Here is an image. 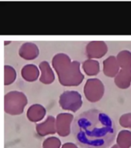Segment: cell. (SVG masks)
Segmentation results:
<instances>
[{
	"label": "cell",
	"instance_id": "obj_11",
	"mask_svg": "<svg viewBox=\"0 0 131 148\" xmlns=\"http://www.w3.org/2000/svg\"><path fill=\"white\" fill-rule=\"evenodd\" d=\"M46 114V110L40 104H33L27 111L28 119L32 122L36 123L41 120Z\"/></svg>",
	"mask_w": 131,
	"mask_h": 148
},
{
	"label": "cell",
	"instance_id": "obj_6",
	"mask_svg": "<svg viewBox=\"0 0 131 148\" xmlns=\"http://www.w3.org/2000/svg\"><path fill=\"white\" fill-rule=\"evenodd\" d=\"M71 113H59L56 117V131L61 136H68L71 132V123L73 120Z\"/></svg>",
	"mask_w": 131,
	"mask_h": 148
},
{
	"label": "cell",
	"instance_id": "obj_15",
	"mask_svg": "<svg viewBox=\"0 0 131 148\" xmlns=\"http://www.w3.org/2000/svg\"><path fill=\"white\" fill-rule=\"evenodd\" d=\"M117 143L120 148H130L131 147V131L124 130L117 135Z\"/></svg>",
	"mask_w": 131,
	"mask_h": 148
},
{
	"label": "cell",
	"instance_id": "obj_3",
	"mask_svg": "<svg viewBox=\"0 0 131 148\" xmlns=\"http://www.w3.org/2000/svg\"><path fill=\"white\" fill-rule=\"evenodd\" d=\"M27 103V97L23 92L11 91L5 95V112L11 115L21 114Z\"/></svg>",
	"mask_w": 131,
	"mask_h": 148
},
{
	"label": "cell",
	"instance_id": "obj_18",
	"mask_svg": "<svg viewBox=\"0 0 131 148\" xmlns=\"http://www.w3.org/2000/svg\"><path fill=\"white\" fill-rule=\"evenodd\" d=\"M16 78V72L13 67L9 65L5 66V85H9L13 83Z\"/></svg>",
	"mask_w": 131,
	"mask_h": 148
},
{
	"label": "cell",
	"instance_id": "obj_17",
	"mask_svg": "<svg viewBox=\"0 0 131 148\" xmlns=\"http://www.w3.org/2000/svg\"><path fill=\"white\" fill-rule=\"evenodd\" d=\"M117 62L122 69H131V53L128 50H123L118 53Z\"/></svg>",
	"mask_w": 131,
	"mask_h": 148
},
{
	"label": "cell",
	"instance_id": "obj_21",
	"mask_svg": "<svg viewBox=\"0 0 131 148\" xmlns=\"http://www.w3.org/2000/svg\"><path fill=\"white\" fill-rule=\"evenodd\" d=\"M61 148H78V147L73 143H66L62 145Z\"/></svg>",
	"mask_w": 131,
	"mask_h": 148
},
{
	"label": "cell",
	"instance_id": "obj_12",
	"mask_svg": "<svg viewBox=\"0 0 131 148\" xmlns=\"http://www.w3.org/2000/svg\"><path fill=\"white\" fill-rule=\"evenodd\" d=\"M115 84L120 89H126L131 83V69H121L114 79Z\"/></svg>",
	"mask_w": 131,
	"mask_h": 148
},
{
	"label": "cell",
	"instance_id": "obj_22",
	"mask_svg": "<svg viewBox=\"0 0 131 148\" xmlns=\"http://www.w3.org/2000/svg\"><path fill=\"white\" fill-rule=\"evenodd\" d=\"M111 148H120V147L119 146L117 145V144H115V145L113 146V147Z\"/></svg>",
	"mask_w": 131,
	"mask_h": 148
},
{
	"label": "cell",
	"instance_id": "obj_16",
	"mask_svg": "<svg viewBox=\"0 0 131 148\" xmlns=\"http://www.w3.org/2000/svg\"><path fill=\"white\" fill-rule=\"evenodd\" d=\"M83 69L88 76H95L100 72V65L96 60H87L83 62Z\"/></svg>",
	"mask_w": 131,
	"mask_h": 148
},
{
	"label": "cell",
	"instance_id": "obj_10",
	"mask_svg": "<svg viewBox=\"0 0 131 148\" xmlns=\"http://www.w3.org/2000/svg\"><path fill=\"white\" fill-rule=\"evenodd\" d=\"M103 73L109 77H116L120 72V66L117 62V58L111 56L106 59L103 62Z\"/></svg>",
	"mask_w": 131,
	"mask_h": 148
},
{
	"label": "cell",
	"instance_id": "obj_5",
	"mask_svg": "<svg viewBox=\"0 0 131 148\" xmlns=\"http://www.w3.org/2000/svg\"><path fill=\"white\" fill-rule=\"evenodd\" d=\"M84 92L87 100L90 102L99 101L104 93V86L99 79H89L85 83Z\"/></svg>",
	"mask_w": 131,
	"mask_h": 148
},
{
	"label": "cell",
	"instance_id": "obj_1",
	"mask_svg": "<svg viewBox=\"0 0 131 148\" xmlns=\"http://www.w3.org/2000/svg\"><path fill=\"white\" fill-rule=\"evenodd\" d=\"M72 131L77 143L84 148H107L116 136L112 119L97 109L78 114L74 120Z\"/></svg>",
	"mask_w": 131,
	"mask_h": 148
},
{
	"label": "cell",
	"instance_id": "obj_14",
	"mask_svg": "<svg viewBox=\"0 0 131 148\" xmlns=\"http://www.w3.org/2000/svg\"><path fill=\"white\" fill-rule=\"evenodd\" d=\"M22 76L28 82H34L39 76V71L35 65L28 64L22 69Z\"/></svg>",
	"mask_w": 131,
	"mask_h": 148
},
{
	"label": "cell",
	"instance_id": "obj_20",
	"mask_svg": "<svg viewBox=\"0 0 131 148\" xmlns=\"http://www.w3.org/2000/svg\"><path fill=\"white\" fill-rule=\"evenodd\" d=\"M119 122L121 127L131 129V113L122 115L120 118Z\"/></svg>",
	"mask_w": 131,
	"mask_h": 148
},
{
	"label": "cell",
	"instance_id": "obj_19",
	"mask_svg": "<svg viewBox=\"0 0 131 148\" xmlns=\"http://www.w3.org/2000/svg\"><path fill=\"white\" fill-rule=\"evenodd\" d=\"M61 140L57 137L50 136L45 139L42 143L43 148H61Z\"/></svg>",
	"mask_w": 131,
	"mask_h": 148
},
{
	"label": "cell",
	"instance_id": "obj_8",
	"mask_svg": "<svg viewBox=\"0 0 131 148\" xmlns=\"http://www.w3.org/2000/svg\"><path fill=\"white\" fill-rule=\"evenodd\" d=\"M36 131L39 136H44L56 133V120L53 116H48L45 122L36 124Z\"/></svg>",
	"mask_w": 131,
	"mask_h": 148
},
{
	"label": "cell",
	"instance_id": "obj_9",
	"mask_svg": "<svg viewBox=\"0 0 131 148\" xmlns=\"http://www.w3.org/2000/svg\"><path fill=\"white\" fill-rule=\"evenodd\" d=\"M18 53L21 57L25 60H34L39 54L38 47L32 42H26L22 45Z\"/></svg>",
	"mask_w": 131,
	"mask_h": 148
},
{
	"label": "cell",
	"instance_id": "obj_2",
	"mask_svg": "<svg viewBox=\"0 0 131 148\" xmlns=\"http://www.w3.org/2000/svg\"><path fill=\"white\" fill-rule=\"evenodd\" d=\"M52 65L57 73L59 82L63 86H78L82 83L84 76L78 61L71 62L64 53H58L52 59Z\"/></svg>",
	"mask_w": 131,
	"mask_h": 148
},
{
	"label": "cell",
	"instance_id": "obj_4",
	"mask_svg": "<svg viewBox=\"0 0 131 148\" xmlns=\"http://www.w3.org/2000/svg\"><path fill=\"white\" fill-rule=\"evenodd\" d=\"M81 95L74 90L64 91L59 98L60 106L65 110L76 112L82 106Z\"/></svg>",
	"mask_w": 131,
	"mask_h": 148
},
{
	"label": "cell",
	"instance_id": "obj_13",
	"mask_svg": "<svg viewBox=\"0 0 131 148\" xmlns=\"http://www.w3.org/2000/svg\"><path fill=\"white\" fill-rule=\"evenodd\" d=\"M39 68L41 71L40 81L45 84H50L55 80V75L52 69L47 61H43L39 64Z\"/></svg>",
	"mask_w": 131,
	"mask_h": 148
},
{
	"label": "cell",
	"instance_id": "obj_7",
	"mask_svg": "<svg viewBox=\"0 0 131 148\" xmlns=\"http://www.w3.org/2000/svg\"><path fill=\"white\" fill-rule=\"evenodd\" d=\"M107 52V46L104 42L93 41L87 44L86 47V53L87 57L101 58Z\"/></svg>",
	"mask_w": 131,
	"mask_h": 148
}]
</instances>
